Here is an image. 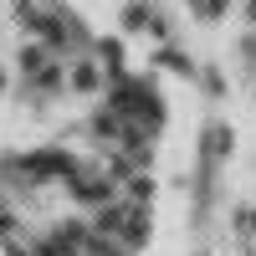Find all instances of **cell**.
I'll return each instance as SVG.
<instances>
[{"label":"cell","instance_id":"obj_1","mask_svg":"<svg viewBox=\"0 0 256 256\" xmlns=\"http://www.w3.org/2000/svg\"><path fill=\"white\" fill-rule=\"evenodd\" d=\"M102 62L88 26L52 0H0V256H134L138 220L102 195L138 200V159H108L98 144L123 134L102 123Z\"/></svg>","mask_w":256,"mask_h":256}]
</instances>
